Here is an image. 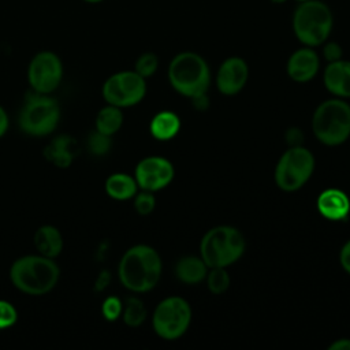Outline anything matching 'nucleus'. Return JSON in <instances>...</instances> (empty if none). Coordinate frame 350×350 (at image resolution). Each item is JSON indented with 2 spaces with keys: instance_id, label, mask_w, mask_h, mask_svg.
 I'll list each match as a JSON object with an SVG mask.
<instances>
[{
  "instance_id": "f257e3e1",
  "label": "nucleus",
  "mask_w": 350,
  "mask_h": 350,
  "mask_svg": "<svg viewBox=\"0 0 350 350\" xmlns=\"http://www.w3.org/2000/svg\"><path fill=\"white\" fill-rule=\"evenodd\" d=\"M161 258L149 245H134L127 249L118 265V276L123 287L133 293L152 290L161 276Z\"/></svg>"
},
{
  "instance_id": "f03ea898",
  "label": "nucleus",
  "mask_w": 350,
  "mask_h": 350,
  "mask_svg": "<svg viewBox=\"0 0 350 350\" xmlns=\"http://www.w3.org/2000/svg\"><path fill=\"white\" fill-rule=\"evenodd\" d=\"M60 268L53 258L42 254H27L16 258L10 268V279L15 288L27 295H44L55 288Z\"/></svg>"
},
{
  "instance_id": "7ed1b4c3",
  "label": "nucleus",
  "mask_w": 350,
  "mask_h": 350,
  "mask_svg": "<svg viewBox=\"0 0 350 350\" xmlns=\"http://www.w3.org/2000/svg\"><path fill=\"white\" fill-rule=\"evenodd\" d=\"M291 26L297 40L306 46H320L334 27V14L321 0H306L294 8Z\"/></svg>"
},
{
  "instance_id": "20e7f679",
  "label": "nucleus",
  "mask_w": 350,
  "mask_h": 350,
  "mask_svg": "<svg viewBox=\"0 0 350 350\" xmlns=\"http://www.w3.org/2000/svg\"><path fill=\"white\" fill-rule=\"evenodd\" d=\"M168 81L178 93L193 97L208 92L211 70L201 55L185 51L175 55L170 62Z\"/></svg>"
},
{
  "instance_id": "39448f33",
  "label": "nucleus",
  "mask_w": 350,
  "mask_h": 350,
  "mask_svg": "<svg viewBox=\"0 0 350 350\" xmlns=\"http://www.w3.org/2000/svg\"><path fill=\"white\" fill-rule=\"evenodd\" d=\"M246 247L242 232L231 226H216L205 232L200 254L208 268H227L241 258Z\"/></svg>"
},
{
  "instance_id": "423d86ee",
  "label": "nucleus",
  "mask_w": 350,
  "mask_h": 350,
  "mask_svg": "<svg viewBox=\"0 0 350 350\" xmlns=\"http://www.w3.org/2000/svg\"><path fill=\"white\" fill-rule=\"evenodd\" d=\"M312 130L324 145L343 144L350 137V105L340 98L323 101L312 116Z\"/></svg>"
},
{
  "instance_id": "0eeeda50",
  "label": "nucleus",
  "mask_w": 350,
  "mask_h": 350,
  "mask_svg": "<svg viewBox=\"0 0 350 350\" xmlns=\"http://www.w3.org/2000/svg\"><path fill=\"white\" fill-rule=\"evenodd\" d=\"M60 120V105L51 94L30 93L18 116L19 129L31 137H45L55 131Z\"/></svg>"
},
{
  "instance_id": "6e6552de",
  "label": "nucleus",
  "mask_w": 350,
  "mask_h": 350,
  "mask_svg": "<svg viewBox=\"0 0 350 350\" xmlns=\"http://www.w3.org/2000/svg\"><path fill=\"white\" fill-rule=\"evenodd\" d=\"M313 170V153L302 145L290 146L275 167V183L284 191H295L310 179Z\"/></svg>"
},
{
  "instance_id": "1a4fd4ad",
  "label": "nucleus",
  "mask_w": 350,
  "mask_h": 350,
  "mask_svg": "<svg viewBox=\"0 0 350 350\" xmlns=\"http://www.w3.org/2000/svg\"><path fill=\"white\" fill-rule=\"evenodd\" d=\"M190 321L191 308L185 298L178 295L167 297L159 302L152 316L154 332L165 340L180 338L187 331Z\"/></svg>"
},
{
  "instance_id": "9d476101",
  "label": "nucleus",
  "mask_w": 350,
  "mask_h": 350,
  "mask_svg": "<svg viewBox=\"0 0 350 350\" xmlns=\"http://www.w3.org/2000/svg\"><path fill=\"white\" fill-rule=\"evenodd\" d=\"M107 104L126 108L138 104L146 93V79L134 70H123L109 75L101 89Z\"/></svg>"
},
{
  "instance_id": "9b49d317",
  "label": "nucleus",
  "mask_w": 350,
  "mask_h": 350,
  "mask_svg": "<svg viewBox=\"0 0 350 350\" xmlns=\"http://www.w3.org/2000/svg\"><path fill=\"white\" fill-rule=\"evenodd\" d=\"M64 75V66L57 53L49 49L37 52L27 66V82L33 92L53 93Z\"/></svg>"
},
{
  "instance_id": "f8f14e48",
  "label": "nucleus",
  "mask_w": 350,
  "mask_h": 350,
  "mask_svg": "<svg viewBox=\"0 0 350 350\" xmlns=\"http://www.w3.org/2000/svg\"><path fill=\"white\" fill-rule=\"evenodd\" d=\"M174 174V165L170 160L160 156H148L137 164L134 178L142 190L157 191L171 183Z\"/></svg>"
},
{
  "instance_id": "ddd939ff",
  "label": "nucleus",
  "mask_w": 350,
  "mask_h": 350,
  "mask_svg": "<svg viewBox=\"0 0 350 350\" xmlns=\"http://www.w3.org/2000/svg\"><path fill=\"white\" fill-rule=\"evenodd\" d=\"M249 78V66L239 56H230L221 62L216 72V88L226 96L239 93Z\"/></svg>"
},
{
  "instance_id": "4468645a",
  "label": "nucleus",
  "mask_w": 350,
  "mask_h": 350,
  "mask_svg": "<svg viewBox=\"0 0 350 350\" xmlns=\"http://www.w3.org/2000/svg\"><path fill=\"white\" fill-rule=\"evenodd\" d=\"M320 68V57L312 46L304 45L295 49L286 64L287 75L295 82H308L316 77Z\"/></svg>"
},
{
  "instance_id": "2eb2a0df",
  "label": "nucleus",
  "mask_w": 350,
  "mask_h": 350,
  "mask_svg": "<svg viewBox=\"0 0 350 350\" xmlns=\"http://www.w3.org/2000/svg\"><path fill=\"white\" fill-rule=\"evenodd\" d=\"M324 86L336 97H350V60H336L327 64L323 74Z\"/></svg>"
},
{
  "instance_id": "dca6fc26",
  "label": "nucleus",
  "mask_w": 350,
  "mask_h": 350,
  "mask_svg": "<svg viewBox=\"0 0 350 350\" xmlns=\"http://www.w3.org/2000/svg\"><path fill=\"white\" fill-rule=\"evenodd\" d=\"M78 154V144L68 134L55 137L44 149L45 159L59 168H67Z\"/></svg>"
},
{
  "instance_id": "f3484780",
  "label": "nucleus",
  "mask_w": 350,
  "mask_h": 350,
  "mask_svg": "<svg viewBox=\"0 0 350 350\" xmlns=\"http://www.w3.org/2000/svg\"><path fill=\"white\" fill-rule=\"evenodd\" d=\"M320 215L328 220H343L350 211V200L339 189H325L317 198Z\"/></svg>"
},
{
  "instance_id": "a211bd4d",
  "label": "nucleus",
  "mask_w": 350,
  "mask_h": 350,
  "mask_svg": "<svg viewBox=\"0 0 350 350\" xmlns=\"http://www.w3.org/2000/svg\"><path fill=\"white\" fill-rule=\"evenodd\" d=\"M33 243L38 254L49 258H56L64 246L62 232L52 224H44L38 227L33 235Z\"/></svg>"
},
{
  "instance_id": "6ab92c4d",
  "label": "nucleus",
  "mask_w": 350,
  "mask_h": 350,
  "mask_svg": "<svg viewBox=\"0 0 350 350\" xmlns=\"http://www.w3.org/2000/svg\"><path fill=\"white\" fill-rule=\"evenodd\" d=\"M105 193L116 201H126L137 194V180L134 176L126 172L111 174L104 183Z\"/></svg>"
},
{
  "instance_id": "aec40b11",
  "label": "nucleus",
  "mask_w": 350,
  "mask_h": 350,
  "mask_svg": "<svg viewBox=\"0 0 350 350\" xmlns=\"http://www.w3.org/2000/svg\"><path fill=\"white\" fill-rule=\"evenodd\" d=\"M208 269L201 257L185 256L175 265V276L186 284H197L206 278Z\"/></svg>"
},
{
  "instance_id": "412c9836",
  "label": "nucleus",
  "mask_w": 350,
  "mask_h": 350,
  "mask_svg": "<svg viewBox=\"0 0 350 350\" xmlns=\"http://www.w3.org/2000/svg\"><path fill=\"white\" fill-rule=\"evenodd\" d=\"M180 129V119L172 111L157 112L149 124L150 134L159 141H167L174 138Z\"/></svg>"
},
{
  "instance_id": "4be33fe9",
  "label": "nucleus",
  "mask_w": 350,
  "mask_h": 350,
  "mask_svg": "<svg viewBox=\"0 0 350 350\" xmlns=\"http://www.w3.org/2000/svg\"><path fill=\"white\" fill-rule=\"evenodd\" d=\"M122 124H123L122 108L107 104L96 115L94 130L112 137L113 134H116L119 131Z\"/></svg>"
},
{
  "instance_id": "5701e85b",
  "label": "nucleus",
  "mask_w": 350,
  "mask_h": 350,
  "mask_svg": "<svg viewBox=\"0 0 350 350\" xmlns=\"http://www.w3.org/2000/svg\"><path fill=\"white\" fill-rule=\"evenodd\" d=\"M148 316L145 304L138 297H129L123 304L122 319L129 327H139Z\"/></svg>"
},
{
  "instance_id": "b1692460",
  "label": "nucleus",
  "mask_w": 350,
  "mask_h": 350,
  "mask_svg": "<svg viewBox=\"0 0 350 350\" xmlns=\"http://www.w3.org/2000/svg\"><path fill=\"white\" fill-rule=\"evenodd\" d=\"M206 284L212 294L220 295L230 287V276L226 271V268L216 267L209 268L206 273Z\"/></svg>"
},
{
  "instance_id": "393cba45",
  "label": "nucleus",
  "mask_w": 350,
  "mask_h": 350,
  "mask_svg": "<svg viewBox=\"0 0 350 350\" xmlns=\"http://www.w3.org/2000/svg\"><path fill=\"white\" fill-rule=\"evenodd\" d=\"M157 68H159V56L153 52L141 53L134 63V71L145 79L152 77L157 71Z\"/></svg>"
},
{
  "instance_id": "a878e982",
  "label": "nucleus",
  "mask_w": 350,
  "mask_h": 350,
  "mask_svg": "<svg viewBox=\"0 0 350 350\" xmlns=\"http://www.w3.org/2000/svg\"><path fill=\"white\" fill-rule=\"evenodd\" d=\"M88 148L94 156H104L111 149V137L93 130L88 137Z\"/></svg>"
},
{
  "instance_id": "bb28decb",
  "label": "nucleus",
  "mask_w": 350,
  "mask_h": 350,
  "mask_svg": "<svg viewBox=\"0 0 350 350\" xmlns=\"http://www.w3.org/2000/svg\"><path fill=\"white\" fill-rule=\"evenodd\" d=\"M122 310L123 302L115 295L107 297L101 304V313L107 321H116L122 316Z\"/></svg>"
},
{
  "instance_id": "cd10ccee",
  "label": "nucleus",
  "mask_w": 350,
  "mask_h": 350,
  "mask_svg": "<svg viewBox=\"0 0 350 350\" xmlns=\"http://www.w3.org/2000/svg\"><path fill=\"white\" fill-rule=\"evenodd\" d=\"M133 198H134L135 211L142 216L152 213V211L156 206V198L153 196V191L142 190V191L137 193Z\"/></svg>"
},
{
  "instance_id": "c85d7f7f",
  "label": "nucleus",
  "mask_w": 350,
  "mask_h": 350,
  "mask_svg": "<svg viewBox=\"0 0 350 350\" xmlns=\"http://www.w3.org/2000/svg\"><path fill=\"white\" fill-rule=\"evenodd\" d=\"M18 320V312L15 306L5 299H0V329L12 327Z\"/></svg>"
},
{
  "instance_id": "c756f323",
  "label": "nucleus",
  "mask_w": 350,
  "mask_h": 350,
  "mask_svg": "<svg viewBox=\"0 0 350 350\" xmlns=\"http://www.w3.org/2000/svg\"><path fill=\"white\" fill-rule=\"evenodd\" d=\"M321 45H323V57L328 63L336 62V60L342 59L343 49H342V46L336 41H325Z\"/></svg>"
},
{
  "instance_id": "7c9ffc66",
  "label": "nucleus",
  "mask_w": 350,
  "mask_h": 350,
  "mask_svg": "<svg viewBox=\"0 0 350 350\" xmlns=\"http://www.w3.org/2000/svg\"><path fill=\"white\" fill-rule=\"evenodd\" d=\"M286 141L290 146H298L302 145L304 142V134L302 130L297 129V127H291L286 131Z\"/></svg>"
},
{
  "instance_id": "2f4dec72",
  "label": "nucleus",
  "mask_w": 350,
  "mask_h": 350,
  "mask_svg": "<svg viewBox=\"0 0 350 350\" xmlns=\"http://www.w3.org/2000/svg\"><path fill=\"white\" fill-rule=\"evenodd\" d=\"M339 262H340L342 268L350 275V239L340 249Z\"/></svg>"
},
{
  "instance_id": "473e14b6",
  "label": "nucleus",
  "mask_w": 350,
  "mask_h": 350,
  "mask_svg": "<svg viewBox=\"0 0 350 350\" xmlns=\"http://www.w3.org/2000/svg\"><path fill=\"white\" fill-rule=\"evenodd\" d=\"M191 98V104L193 107L197 109V111H205L208 107H209V98L206 96V92L205 93H200L197 96H193L190 97Z\"/></svg>"
},
{
  "instance_id": "72a5a7b5",
  "label": "nucleus",
  "mask_w": 350,
  "mask_h": 350,
  "mask_svg": "<svg viewBox=\"0 0 350 350\" xmlns=\"http://www.w3.org/2000/svg\"><path fill=\"white\" fill-rule=\"evenodd\" d=\"M329 350H350V339L349 338H342V339H336L335 342H332L328 347Z\"/></svg>"
},
{
  "instance_id": "f704fd0d",
  "label": "nucleus",
  "mask_w": 350,
  "mask_h": 350,
  "mask_svg": "<svg viewBox=\"0 0 350 350\" xmlns=\"http://www.w3.org/2000/svg\"><path fill=\"white\" fill-rule=\"evenodd\" d=\"M10 126V120H8V115L5 112V109L0 105V137H3Z\"/></svg>"
},
{
  "instance_id": "c9c22d12",
  "label": "nucleus",
  "mask_w": 350,
  "mask_h": 350,
  "mask_svg": "<svg viewBox=\"0 0 350 350\" xmlns=\"http://www.w3.org/2000/svg\"><path fill=\"white\" fill-rule=\"evenodd\" d=\"M83 3H88V4H98V3H103L104 0H82Z\"/></svg>"
},
{
  "instance_id": "e433bc0d",
  "label": "nucleus",
  "mask_w": 350,
  "mask_h": 350,
  "mask_svg": "<svg viewBox=\"0 0 350 350\" xmlns=\"http://www.w3.org/2000/svg\"><path fill=\"white\" fill-rule=\"evenodd\" d=\"M271 3H273V4H283V3H286L287 0H269Z\"/></svg>"
},
{
  "instance_id": "4c0bfd02",
  "label": "nucleus",
  "mask_w": 350,
  "mask_h": 350,
  "mask_svg": "<svg viewBox=\"0 0 350 350\" xmlns=\"http://www.w3.org/2000/svg\"><path fill=\"white\" fill-rule=\"evenodd\" d=\"M294 1H297V3H301V1H306V0H294Z\"/></svg>"
}]
</instances>
